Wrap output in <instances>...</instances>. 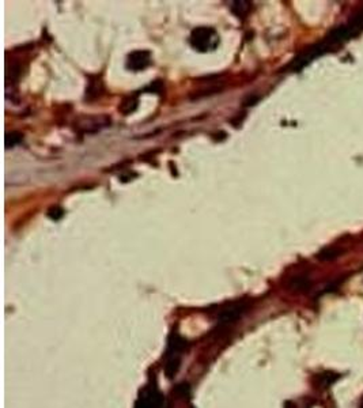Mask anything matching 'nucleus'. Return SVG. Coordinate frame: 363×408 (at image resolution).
<instances>
[{
  "mask_svg": "<svg viewBox=\"0 0 363 408\" xmlns=\"http://www.w3.org/2000/svg\"><path fill=\"white\" fill-rule=\"evenodd\" d=\"M217 42V33L211 27H198L191 34V45L200 52H205L214 48Z\"/></svg>",
  "mask_w": 363,
  "mask_h": 408,
  "instance_id": "nucleus-1",
  "label": "nucleus"
},
{
  "mask_svg": "<svg viewBox=\"0 0 363 408\" xmlns=\"http://www.w3.org/2000/svg\"><path fill=\"white\" fill-rule=\"evenodd\" d=\"M110 125V119L106 116H89V117H82L78 122V129H81L82 132H87V134H93L97 132L102 128Z\"/></svg>",
  "mask_w": 363,
  "mask_h": 408,
  "instance_id": "nucleus-2",
  "label": "nucleus"
},
{
  "mask_svg": "<svg viewBox=\"0 0 363 408\" xmlns=\"http://www.w3.org/2000/svg\"><path fill=\"white\" fill-rule=\"evenodd\" d=\"M151 63V53L148 51H134L128 55L127 68L132 71H141Z\"/></svg>",
  "mask_w": 363,
  "mask_h": 408,
  "instance_id": "nucleus-3",
  "label": "nucleus"
},
{
  "mask_svg": "<svg viewBox=\"0 0 363 408\" xmlns=\"http://www.w3.org/2000/svg\"><path fill=\"white\" fill-rule=\"evenodd\" d=\"M246 310V304L240 302V304H233L229 307L223 309L222 312L219 313V320L222 324H230L234 323L237 319H240L243 312Z\"/></svg>",
  "mask_w": 363,
  "mask_h": 408,
  "instance_id": "nucleus-4",
  "label": "nucleus"
},
{
  "mask_svg": "<svg viewBox=\"0 0 363 408\" xmlns=\"http://www.w3.org/2000/svg\"><path fill=\"white\" fill-rule=\"evenodd\" d=\"M161 406H162V397L160 393L154 389H147L141 393L135 408H161Z\"/></svg>",
  "mask_w": 363,
  "mask_h": 408,
  "instance_id": "nucleus-5",
  "label": "nucleus"
},
{
  "mask_svg": "<svg viewBox=\"0 0 363 408\" xmlns=\"http://www.w3.org/2000/svg\"><path fill=\"white\" fill-rule=\"evenodd\" d=\"M103 94V84L100 79H94V81H90L89 86L86 89V100L87 101H94V100H98L101 98V96Z\"/></svg>",
  "mask_w": 363,
  "mask_h": 408,
  "instance_id": "nucleus-6",
  "label": "nucleus"
},
{
  "mask_svg": "<svg viewBox=\"0 0 363 408\" xmlns=\"http://www.w3.org/2000/svg\"><path fill=\"white\" fill-rule=\"evenodd\" d=\"M136 108H138V98L135 96H129L122 98V101H121L120 105H119V110H120L124 116L134 113L135 110H136Z\"/></svg>",
  "mask_w": 363,
  "mask_h": 408,
  "instance_id": "nucleus-7",
  "label": "nucleus"
},
{
  "mask_svg": "<svg viewBox=\"0 0 363 408\" xmlns=\"http://www.w3.org/2000/svg\"><path fill=\"white\" fill-rule=\"evenodd\" d=\"M339 378H340V376H339L338 373L324 371V373H321V374L317 376V385H319L320 388H328V387H331V385L336 383Z\"/></svg>",
  "mask_w": 363,
  "mask_h": 408,
  "instance_id": "nucleus-8",
  "label": "nucleus"
},
{
  "mask_svg": "<svg viewBox=\"0 0 363 408\" xmlns=\"http://www.w3.org/2000/svg\"><path fill=\"white\" fill-rule=\"evenodd\" d=\"M249 10H250V3H249V1H245V0H237V1L233 3V6H231V11L236 14L238 18H240V17L243 18V17L248 14Z\"/></svg>",
  "mask_w": 363,
  "mask_h": 408,
  "instance_id": "nucleus-9",
  "label": "nucleus"
},
{
  "mask_svg": "<svg viewBox=\"0 0 363 408\" xmlns=\"http://www.w3.org/2000/svg\"><path fill=\"white\" fill-rule=\"evenodd\" d=\"M310 286V282L306 276H295L293 278V281L290 283V287L297 290V291H303V290H307Z\"/></svg>",
  "mask_w": 363,
  "mask_h": 408,
  "instance_id": "nucleus-10",
  "label": "nucleus"
},
{
  "mask_svg": "<svg viewBox=\"0 0 363 408\" xmlns=\"http://www.w3.org/2000/svg\"><path fill=\"white\" fill-rule=\"evenodd\" d=\"M20 142H22V134L20 132L13 131V132H7L6 134V139H4L6 148H13L17 144H20Z\"/></svg>",
  "mask_w": 363,
  "mask_h": 408,
  "instance_id": "nucleus-11",
  "label": "nucleus"
},
{
  "mask_svg": "<svg viewBox=\"0 0 363 408\" xmlns=\"http://www.w3.org/2000/svg\"><path fill=\"white\" fill-rule=\"evenodd\" d=\"M64 215V210L61 208V207H59V205H53V207H51L49 210H48V217L51 218L52 221H59V219H61Z\"/></svg>",
  "mask_w": 363,
  "mask_h": 408,
  "instance_id": "nucleus-12",
  "label": "nucleus"
},
{
  "mask_svg": "<svg viewBox=\"0 0 363 408\" xmlns=\"http://www.w3.org/2000/svg\"><path fill=\"white\" fill-rule=\"evenodd\" d=\"M338 255L339 252L335 249H325L319 255V259L320 260H331V259H335Z\"/></svg>",
  "mask_w": 363,
  "mask_h": 408,
  "instance_id": "nucleus-13",
  "label": "nucleus"
},
{
  "mask_svg": "<svg viewBox=\"0 0 363 408\" xmlns=\"http://www.w3.org/2000/svg\"><path fill=\"white\" fill-rule=\"evenodd\" d=\"M256 101H257V98H250V97H249L248 100L243 101V103H245V106H250V105H255Z\"/></svg>",
  "mask_w": 363,
  "mask_h": 408,
  "instance_id": "nucleus-14",
  "label": "nucleus"
},
{
  "mask_svg": "<svg viewBox=\"0 0 363 408\" xmlns=\"http://www.w3.org/2000/svg\"><path fill=\"white\" fill-rule=\"evenodd\" d=\"M359 407L363 408V397H362V400H361V404H359Z\"/></svg>",
  "mask_w": 363,
  "mask_h": 408,
  "instance_id": "nucleus-15",
  "label": "nucleus"
}]
</instances>
